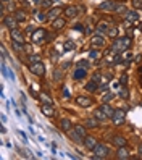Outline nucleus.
Listing matches in <instances>:
<instances>
[{
	"instance_id": "5701e85b",
	"label": "nucleus",
	"mask_w": 142,
	"mask_h": 160,
	"mask_svg": "<svg viewBox=\"0 0 142 160\" xmlns=\"http://www.w3.org/2000/svg\"><path fill=\"white\" fill-rule=\"evenodd\" d=\"M139 15L137 12H126V20L128 21H137Z\"/></svg>"
},
{
	"instance_id": "37998d69",
	"label": "nucleus",
	"mask_w": 142,
	"mask_h": 160,
	"mask_svg": "<svg viewBox=\"0 0 142 160\" xmlns=\"http://www.w3.org/2000/svg\"><path fill=\"white\" fill-rule=\"evenodd\" d=\"M29 60H31V62H39V57H37V55H31Z\"/></svg>"
},
{
	"instance_id": "cd10ccee",
	"label": "nucleus",
	"mask_w": 142,
	"mask_h": 160,
	"mask_svg": "<svg viewBox=\"0 0 142 160\" xmlns=\"http://www.w3.org/2000/svg\"><path fill=\"white\" fill-rule=\"evenodd\" d=\"M120 95H121L123 99H128V97H129V91H128V87H126V86H123L121 89H120Z\"/></svg>"
},
{
	"instance_id": "473e14b6",
	"label": "nucleus",
	"mask_w": 142,
	"mask_h": 160,
	"mask_svg": "<svg viewBox=\"0 0 142 160\" xmlns=\"http://www.w3.org/2000/svg\"><path fill=\"white\" fill-rule=\"evenodd\" d=\"M77 66H81V68H87V66H89V62H87V60H79V62H77Z\"/></svg>"
},
{
	"instance_id": "0eeeda50",
	"label": "nucleus",
	"mask_w": 142,
	"mask_h": 160,
	"mask_svg": "<svg viewBox=\"0 0 142 160\" xmlns=\"http://www.w3.org/2000/svg\"><path fill=\"white\" fill-rule=\"evenodd\" d=\"M90 44H92L94 47H102V45L105 44V39H103L100 34H95V36L90 39Z\"/></svg>"
},
{
	"instance_id": "c03bdc74",
	"label": "nucleus",
	"mask_w": 142,
	"mask_h": 160,
	"mask_svg": "<svg viewBox=\"0 0 142 160\" xmlns=\"http://www.w3.org/2000/svg\"><path fill=\"white\" fill-rule=\"evenodd\" d=\"M97 57H99V52L92 50V52H90V58H97Z\"/></svg>"
},
{
	"instance_id": "7ed1b4c3",
	"label": "nucleus",
	"mask_w": 142,
	"mask_h": 160,
	"mask_svg": "<svg viewBox=\"0 0 142 160\" xmlns=\"http://www.w3.org/2000/svg\"><path fill=\"white\" fill-rule=\"evenodd\" d=\"M94 152H95V159H103V157L108 155V147H107L105 144H97L95 147H94Z\"/></svg>"
},
{
	"instance_id": "412c9836",
	"label": "nucleus",
	"mask_w": 142,
	"mask_h": 160,
	"mask_svg": "<svg viewBox=\"0 0 142 160\" xmlns=\"http://www.w3.org/2000/svg\"><path fill=\"white\" fill-rule=\"evenodd\" d=\"M65 15L68 18H74L77 15V8H76V7H68V8H66V12H65Z\"/></svg>"
},
{
	"instance_id": "aec40b11",
	"label": "nucleus",
	"mask_w": 142,
	"mask_h": 160,
	"mask_svg": "<svg viewBox=\"0 0 142 160\" xmlns=\"http://www.w3.org/2000/svg\"><path fill=\"white\" fill-rule=\"evenodd\" d=\"M71 128H73V123H71V121H69L68 118H63V120H61V129H65V131H69Z\"/></svg>"
},
{
	"instance_id": "f3484780",
	"label": "nucleus",
	"mask_w": 142,
	"mask_h": 160,
	"mask_svg": "<svg viewBox=\"0 0 142 160\" xmlns=\"http://www.w3.org/2000/svg\"><path fill=\"white\" fill-rule=\"evenodd\" d=\"M113 142L116 144L118 147H124L128 141H126L124 138H123V136H115V138H113Z\"/></svg>"
},
{
	"instance_id": "ddd939ff",
	"label": "nucleus",
	"mask_w": 142,
	"mask_h": 160,
	"mask_svg": "<svg viewBox=\"0 0 142 160\" xmlns=\"http://www.w3.org/2000/svg\"><path fill=\"white\" fill-rule=\"evenodd\" d=\"M115 2H111V0H107V2H103V3L100 5V10H105V12H108V10H115Z\"/></svg>"
},
{
	"instance_id": "f8f14e48",
	"label": "nucleus",
	"mask_w": 142,
	"mask_h": 160,
	"mask_svg": "<svg viewBox=\"0 0 142 160\" xmlns=\"http://www.w3.org/2000/svg\"><path fill=\"white\" fill-rule=\"evenodd\" d=\"M16 18H5L3 20V23H5V26H7V28L8 29H15L16 28Z\"/></svg>"
},
{
	"instance_id": "de8ad7c7",
	"label": "nucleus",
	"mask_w": 142,
	"mask_h": 160,
	"mask_svg": "<svg viewBox=\"0 0 142 160\" xmlns=\"http://www.w3.org/2000/svg\"><path fill=\"white\" fill-rule=\"evenodd\" d=\"M141 84H142V76H141Z\"/></svg>"
},
{
	"instance_id": "58836bf2",
	"label": "nucleus",
	"mask_w": 142,
	"mask_h": 160,
	"mask_svg": "<svg viewBox=\"0 0 142 160\" xmlns=\"http://www.w3.org/2000/svg\"><path fill=\"white\" fill-rule=\"evenodd\" d=\"M7 78H10L12 81H15V74H13L12 70H7Z\"/></svg>"
},
{
	"instance_id": "6e6552de",
	"label": "nucleus",
	"mask_w": 142,
	"mask_h": 160,
	"mask_svg": "<svg viewBox=\"0 0 142 160\" xmlns=\"http://www.w3.org/2000/svg\"><path fill=\"white\" fill-rule=\"evenodd\" d=\"M84 144H86V147L87 149H90V150H94V147H95V146H97V141L94 139V138H89V136H86L84 138Z\"/></svg>"
},
{
	"instance_id": "a211bd4d",
	"label": "nucleus",
	"mask_w": 142,
	"mask_h": 160,
	"mask_svg": "<svg viewBox=\"0 0 142 160\" xmlns=\"http://www.w3.org/2000/svg\"><path fill=\"white\" fill-rule=\"evenodd\" d=\"M94 116H95V118H97L99 121H105V120L108 118V116H107L105 113H103V112H102V108H97V110L94 112Z\"/></svg>"
},
{
	"instance_id": "39448f33",
	"label": "nucleus",
	"mask_w": 142,
	"mask_h": 160,
	"mask_svg": "<svg viewBox=\"0 0 142 160\" xmlns=\"http://www.w3.org/2000/svg\"><path fill=\"white\" fill-rule=\"evenodd\" d=\"M45 36H47V31H45V29H37V31H34V33H33L31 39H33V42L36 44V42H42V41H44Z\"/></svg>"
},
{
	"instance_id": "dca6fc26",
	"label": "nucleus",
	"mask_w": 142,
	"mask_h": 160,
	"mask_svg": "<svg viewBox=\"0 0 142 160\" xmlns=\"http://www.w3.org/2000/svg\"><path fill=\"white\" fill-rule=\"evenodd\" d=\"M42 113H44L45 116H53L55 115V112H53V108L50 107V103H47V105L42 107Z\"/></svg>"
},
{
	"instance_id": "09e8293b",
	"label": "nucleus",
	"mask_w": 142,
	"mask_h": 160,
	"mask_svg": "<svg viewBox=\"0 0 142 160\" xmlns=\"http://www.w3.org/2000/svg\"><path fill=\"white\" fill-rule=\"evenodd\" d=\"M2 2H8V0H2Z\"/></svg>"
},
{
	"instance_id": "ea45409f",
	"label": "nucleus",
	"mask_w": 142,
	"mask_h": 160,
	"mask_svg": "<svg viewBox=\"0 0 142 160\" xmlns=\"http://www.w3.org/2000/svg\"><path fill=\"white\" fill-rule=\"evenodd\" d=\"M18 136H20V138H21V139H23V141H24V142H26V141H28V138H26V134H24V133H23V131H18Z\"/></svg>"
},
{
	"instance_id": "6ab92c4d",
	"label": "nucleus",
	"mask_w": 142,
	"mask_h": 160,
	"mask_svg": "<svg viewBox=\"0 0 142 160\" xmlns=\"http://www.w3.org/2000/svg\"><path fill=\"white\" fill-rule=\"evenodd\" d=\"M69 136H71V139L76 141V142H82V141H84V138H82L79 133H76V129H74V131H71V129H69Z\"/></svg>"
},
{
	"instance_id": "4c0bfd02",
	"label": "nucleus",
	"mask_w": 142,
	"mask_h": 160,
	"mask_svg": "<svg viewBox=\"0 0 142 160\" xmlns=\"http://www.w3.org/2000/svg\"><path fill=\"white\" fill-rule=\"evenodd\" d=\"M111 97H113V94H110L108 92V94H105V97L102 99V102H108V100H111Z\"/></svg>"
},
{
	"instance_id": "20e7f679",
	"label": "nucleus",
	"mask_w": 142,
	"mask_h": 160,
	"mask_svg": "<svg viewBox=\"0 0 142 160\" xmlns=\"http://www.w3.org/2000/svg\"><path fill=\"white\" fill-rule=\"evenodd\" d=\"M124 116H126L124 110H121V108H116V110H115V113H113V116H111V120H113L115 125H121L123 121H124Z\"/></svg>"
},
{
	"instance_id": "423d86ee",
	"label": "nucleus",
	"mask_w": 142,
	"mask_h": 160,
	"mask_svg": "<svg viewBox=\"0 0 142 160\" xmlns=\"http://www.w3.org/2000/svg\"><path fill=\"white\" fill-rule=\"evenodd\" d=\"M10 36H12V39H13L15 42L24 44V36H23V33H21V31H18L16 28H15V29H10Z\"/></svg>"
},
{
	"instance_id": "c756f323",
	"label": "nucleus",
	"mask_w": 142,
	"mask_h": 160,
	"mask_svg": "<svg viewBox=\"0 0 142 160\" xmlns=\"http://www.w3.org/2000/svg\"><path fill=\"white\" fill-rule=\"evenodd\" d=\"M74 129H76V133H79L82 138H86V136H87V133H86V128H84V126H76Z\"/></svg>"
},
{
	"instance_id": "c9c22d12",
	"label": "nucleus",
	"mask_w": 142,
	"mask_h": 160,
	"mask_svg": "<svg viewBox=\"0 0 142 160\" xmlns=\"http://www.w3.org/2000/svg\"><path fill=\"white\" fill-rule=\"evenodd\" d=\"M113 63L116 65V63H121V55L120 53H115V57H113Z\"/></svg>"
},
{
	"instance_id": "1a4fd4ad",
	"label": "nucleus",
	"mask_w": 142,
	"mask_h": 160,
	"mask_svg": "<svg viewBox=\"0 0 142 160\" xmlns=\"http://www.w3.org/2000/svg\"><path fill=\"white\" fill-rule=\"evenodd\" d=\"M60 12H61V8H58V7L50 8L49 13H47V18H49V20H57V16L60 15Z\"/></svg>"
},
{
	"instance_id": "9d476101",
	"label": "nucleus",
	"mask_w": 142,
	"mask_h": 160,
	"mask_svg": "<svg viewBox=\"0 0 142 160\" xmlns=\"http://www.w3.org/2000/svg\"><path fill=\"white\" fill-rule=\"evenodd\" d=\"M76 102H77V105H81V107H89L90 103H92V100H90L89 97H77L76 99Z\"/></svg>"
},
{
	"instance_id": "a878e982",
	"label": "nucleus",
	"mask_w": 142,
	"mask_h": 160,
	"mask_svg": "<svg viewBox=\"0 0 142 160\" xmlns=\"http://www.w3.org/2000/svg\"><path fill=\"white\" fill-rule=\"evenodd\" d=\"M118 157H120V159H128V157H129V152L126 150L124 147H120L118 149Z\"/></svg>"
},
{
	"instance_id": "9b49d317",
	"label": "nucleus",
	"mask_w": 142,
	"mask_h": 160,
	"mask_svg": "<svg viewBox=\"0 0 142 160\" xmlns=\"http://www.w3.org/2000/svg\"><path fill=\"white\" fill-rule=\"evenodd\" d=\"M100 108H102V112H103V113H105V115L108 116V118H111V116H113L115 110H113V108H111V107L108 105V103H103V105H102Z\"/></svg>"
},
{
	"instance_id": "f704fd0d",
	"label": "nucleus",
	"mask_w": 142,
	"mask_h": 160,
	"mask_svg": "<svg viewBox=\"0 0 142 160\" xmlns=\"http://www.w3.org/2000/svg\"><path fill=\"white\" fill-rule=\"evenodd\" d=\"M120 82H121L123 86L128 84V74H121V78H120Z\"/></svg>"
},
{
	"instance_id": "c85d7f7f",
	"label": "nucleus",
	"mask_w": 142,
	"mask_h": 160,
	"mask_svg": "<svg viewBox=\"0 0 142 160\" xmlns=\"http://www.w3.org/2000/svg\"><path fill=\"white\" fill-rule=\"evenodd\" d=\"M115 12H116V13H126V12H128V8H126L124 5H115Z\"/></svg>"
},
{
	"instance_id": "393cba45",
	"label": "nucleus",
	"mask_w": 142,
	"mask_h": 160,
	"mask_svg": "<svg viewBox=\"0 0 142 160\" xmlns=\"http://www.w3.org/2000/svg\"><path fill=\"white\" fill-rule=\"evenodd\" d=\"M108 25H107V23H103V21H100V23H99L97 25V31L99 33H108Z\"/></svg>"
},
{
	"instance_id": "4468645a",
	"label": "nucleus",
	"mask_w": 142,
	"mask_h": 160,
	"mask_svg": "<svg viewBox=\"0 0 142 160\" xmlns=\"http://www.w3.org/2000/svg\"><path fill=\"white\" fill-rule=\"evenodd\" d=\"M66 25V21L63 20V18H57V20H53V29H63Z\"/></svg>"
},
{
	"instance_id": "2eb2a0df",
	"label": "nucleus",
	"mask_w": 142,
	"mask_h": 160,
	"mask_svg": "<svg viewBox=\"0 0 142 160\" xmlns=\"http://www.w3.org/2000/svg\"><path fill=\"white\" fill-rule=\"evenodd\" d=\"M84 76H86V68H81V66H79V68H77V70L73 73V78L74 79H82Z\"/></svg>"
},
{
	"instance_id": "f03ea898",
	"label": "nucleus",
	"mask_w": 142,
	"mask_h": 160,
	"mask_svg": "<svg viewBox=\"0 0 142 160\" xmlns=\"http://www.w3.org/2000/svg\"><path fill=\"white\" fill-rule=\"evenodd\" d=\"M29 70H31V73L39 74V76H44V74H45V66H44V63H41V60H39V62L31 63Z\"/></svg>"
},
{
	"instance_id": "bb28decb",
	"label": "nucleus",
	"mask_w": 142,
	"mask_h": 160,
	"mask_svg": "<svg viewBox=\"0 0 142 160\" xmlns=\"http://www.w3.org/2000/svg\"><path fill=\"white\" fill-rule=\"evenodd\" d=\"M74 49V42L73 41H66L65 44H63V50L65 52H69V50H73Z\"/></svg>"
},
{
	"instance_id": "a19ab883",
	"label": "nucleus",
	"mask_w": 142,
	"mask_h": 160,
	"mask_svg": "<svg viewBox=\"0 0 142 160\" xmlns=\"http://www.w3.org/2000/svg\"><path fill=\"white\" fill-rule=\"evenodd\" d=\"M34 16H36V18H37V20H39V21H44V20H45V16H44V15H41V13H36Z\"/></svg>"
},
{
	"instance_id": "79ce46f5",
	"label": "nucleus",
	"mask_w": 142,
	"mask_h": 160,
	"mask_svg": "<svg viewBox=\"0 0 142 160\" xmlns=\"http://www.w3.org/2000/svg\"><path fill=\"white\" fill-rule=\"evenodd\" d=\"M52 2H53V0H44V2H42V5H44V7H50V5H52Z\"/></svg>"
},
{
	"instance_id": "b1692460",
	"label": "nucleus",
	"mask_w": 142,
	"mask_h": 160,
	"mask_svg": "<svg viewBox=\"0 0 142 160\" xmlns=\"http://www.w3.org/2000/svg\"><path fill=\"white\" fill-rule=\"evenodd\" d=\"M86 126L87 128H97L99 126V120L94 116V118H89L87 121H86Z\"/></svg>"
},
{
	"instance_id": "a18cd8bd",
	"label": "nucleus",
	"mask_w": 142,
	"mask_h": 160,
	"mask_svg": "<svg viewBox=\"0 0 142 160\" xmlns=\"http://www.w3.org/2000/svg\"><path fill=\"white\" fill-rule=\"evenodd\" d=\"M92 79H94V81H100V73H95Z\"/></svg>"
},
{
	"instance_id": "e433bc0d",
	"label": "nucleus",
	"mask_w": 142,
	"mask_h": 160,
	"mask_svg": "<svg viewBox=\"0 0 142 160\" xmlns=\"http://www.w3.org/2000/svg\"><path fill=\"white\" fill-rule=\"evenodd\" d=\"M41 99H42V100H44L45 103H50V105H52V99H49V97H47V95H45V94H42V95H41Z\"/></svg>"
},
{
	"instance_id": "4be33fe9",
	"label": "nucleus",
	"mask_w": 142,
	"mask_h": 160,
	"mask_svg": "<svg viewBox=\"0 0 142 160\" xmlns=\"http://www.w3.org/2000/svg\"><path fill=\"white\" fill-rule=\"evenodd\" d=\"M86 91H89V92H95L97 91V81H90V82H87L86 84Z\"/></svg>"
},
{
	"instance_id": "49530a36",
	"label": "nucleus",
	"mask_w": 142,
	"mask_h": 160,
	"mask_svg": "<svg viewBox=\"0 0 142 160\" xmlns=\"http://www.w3.org/2000/svg\"><path fill=\"white\" fill-rule=\"evenodd\" d=\"M139 73H141V74H142V66H141V68H139Z\"/></svg>"
},
{
	"instance_id": "7c9ffc66",
	"label": "nucleus",
	"mask_w": 142,
	"mask_h": 160,
	"mask_svg": "<svg viewBox=\"0 0 142 160\" xmlns=\"http://www.w3.org/2000/svg\"><path fill=\"white\" fill-rule=\"evenodd\" d=\"M16 20L18 21H24L26 20V13L21 12V10H18V12H16Z\"/></svg>"
},
{
	"instance_id": "2f4dec72",
	"label": "nucleus",
	"mask_w": 142,
	"mask_h": 160,
	"mask_svg": "<svg viewBox=\"0 0 142 160\" xmlns=\"http://www.w3.org/2000/svg\"><path fill=\"white\" fill-rule=\"evenodd\" d=\"M107 34H108L110 37H116V34H118V29H116V28H110V29H108V33H107Z\"/></svg>"
},
{
	"instance_id": "72a5a7b5",
	"label": "nucleus",
	"mask_w": 142,
	"mask_h": 160,
	"mask_svg": "<svg viewBox=\"0 0 142 160\" xmlns=\"http://www.w3.org/2000/svg\"><path fill=\"white\" fill-rule=\"evenodd\" d=\"M132 7L134 8H142V0H132Z\"/></svg>"
},
{
	"instance_id": "f257e3e1",
	"label": "nucleus",
	"mask_w": 142,
	"mask_h": 160,
	"mask_svg": "<svg viewBox=\"0 0 142 160\" xmlns=\"http://www.w3.org/2000/svg\"><path fill=\"white\" fill-rule=\"evenodd\" d=\"M129 45H131V39H129V37H123V39H118V41H115L111 50H113L115 53H120V52H124V50H128V47H129Z\"/></svg>"
}]
</instances>
